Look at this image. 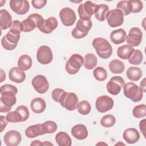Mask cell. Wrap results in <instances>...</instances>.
Listing matches in <instances>:
<instances>
[{
  "label": "cell",
  "mask_w": 146,
  "mask_h": 146,
  "mask_svg": "<svg viewBox=\"0 0 146 146\" xmlns=\"http://www.w3.org/2000/svg\"><path fill=\"white\" fill-rule=\"evenodd\" d=\"M84 59L82 55L78 54L72 55L67 61L65 68L67 73L70 75H75L79 71L83 64Z\"/></svg>",
  "instance_id": "cell-5"
},
{
  "label": "cell",
  "mask_w": 146,
  "mask_h": 146,
  "mask_svg": "<svg viewBox=\"0 0 146 146\" xmlns=\"http://www.w3.org/2000/svg\"><path fill=\"white\" fill-rule=\"evenodd\" d=\"M18 89L10 84H6L0 88V112H9L17 102L16 94Z\"/></svg>",
  "instance_id": "cell-1"
},
{
  "label": "cell",
  "mask_w": 146,
  "mask_h": 146,
  "mask_svg": "<svg viewBox=\"0 0 146 146\" xmlns=\"http://www.w3.org/2000/svg\"><path fill=\"white\" fill-rule=\"evenodd\" d=\"M109 11V7L106 4L98 5L95 13V17L99 21L103 22L106 19L107 13Z\"/></svg>",
  "instance_id": "cell-30"
},
{
  "label": "cell",
  "mask_w": 146,
  "mask_h": 146,
  "mask_svg": "<svg viewBox=\"0 0 146 146\" xmlns=\"http://www.w3.org/2000/svg\"><path fill=\"white\" fill-rule=\"evenodd\" d=\"M126 35V31L124 30L123 29H119L111 32L110 34V39L113 43L119 44L125 41Z\"/></svg>",
  "instance_id": "cell-25"
},
{
  "label": "cell",
  "mask_w": 146,
  "mask_h": 146,
  "mask_svg": "<svg viewBox=\"0 0 146 146\" xmlns=\"http://www.w3.org/2000/svg\"><path fill=\"white\" fill-rule=\"evenodd\" d=\"M94 78L98 81H104L107 78V71L102 67H98L93 71Z\"/></svg>",
  "instance_id": "cell-36"
},
{
  "label": "cell",
  "mask_w": 146,
  "mask_h": 146,
  "mask_svg": "<svg viewBox=\"0 0 146 146\" xmlns=\"http://www.w3.org/2000/svg\"><path fill=\"white\" fill-rule=\"evenodd\" d=\"M6 117L10 123H18L23 121V118L21 113L17 109L14 111L7 112Z\"/></svg>",
  "instance_id": "cell-35"
},
{
  "label": "cell",
  "mask_w": 146,
  "mask_h": 146,
  "mask_svg": "<svg viewBox=\"0 0 146 146\" xmlns=\"http://www.w3.org/2000/svg\"><path fill=\"white\" fill-rule=\"evenodd\" d=\"M145 79H143V80L140 83V88H141V90H143V92H146L145 90Z\"/></svg>",
  "instance_id": "cell-49"
},
{
  "label": "cell",
  "mask_w": 146,
  "mask_h": 146,
  "mask_svg": "<svg viewBox=\"0 0 146 146\" xmlns=\"http://www.w3.org/2000/svg\"><path fill=\"white\" fill-rule=\"evenodd\" d=\"M60 105L68 111L75 110L79 104L78 96L73 92H64L59 101Z\"/></svg>",
  "instance_id": "cell-7"
},
{
  "label": "cell",
  "mask_w": 146,
  "mask_h": 146,
  "mask_svg": "<svg viewBox=\"0 0 146 146\" xmlns=\"http://www.w3.org/2000/svg\"><path fill=\"white\" fill-rule=\"evenodd\" d=\"M116 119L112 115H106L102 117L100 120V124L105 128H110L114 125Z\"/></svg>",
  "instance_id": "cell-37"
},
{
  "label": "cell",
  "mask_w": 146,
  "mask_h": 146,
  "mask_svg": "<svg viewBox=\"0 0 146 146\" xmlns=\"http://www.w3.org/2000/svg\"><path fill=\"white\" fill-rule=\"evenodd\" d=\"M106 19L107 23L111 27L121 26L124 22V15L117 9H113L108 11Z\"/></svg>",
  "instance_id": "cell-11"
},
{
  "label": "cell",
  "mask_w": 146,
  "mask_h": 146,
  "mask_svg": "<svg viewBox=\"0 0 146 146\" xmlns=\"http://www.w3.org/2000/svg\"><path fill=\"white\" fill-rule=\"evenodd\" d=\"M92 44L100 58L106 59L111 56L112 47L107 39L103 38H96L93 40Z\"/></svg>",
  "instance_id": "cell-2"
},
{
  "label": "cell",
  "mask_w": 146,
  "mask_h": 146,
  "mask_svg": "<svg viewBox=\"0 0 146 146\" xmlns=\"http://www.w3.org/2000/svg\"><path fill=\"white\" fill-rule=\"evenodd\" d=\"M142 71L139 67H129L126 71L127 78L132 82L139 80L142 76Z\"/></svg>",
  "instance_id": "cell-29"
},
{
  "label": "cell",
  "mask_w": 146,
  "mask_h": 146,
  "mask_svg": "<svg viewBox=\"0 0 146 146\" xmlns=\"http://www.w3.org/2000/svg\"><path fill=\"white\" fill-rule=\"evenodd\" d=\"M46 0H33L31 3L33 6L36 9H40L43 8L46 4Z\"/></svg>",
  "instance_id": "cell-46"
},
{
  "label": "cell",
  "mask_w": 146,
  "mask_h": 146,
  "mask_svg": "<svg viewBox=\"0 0 146 146\" xmlns=\"http://www.w3.org/2000/svg\"><path fill=\"white\" fill-rule=\"evenodd\" d=\"M59 17L63 25L71 26L75 23L76 17L75 11L70 7H64L59 12Z\"/></svg>",
  "instance_id": "cell-13"
},
{
  "label": "cell",
  "mask_w": 146,
  "mask_h": 146,
  "mask_svg": "<svg viewBox=\"0 0 146 146\" xmlns=\"http://www.w3.org/2000/svg\"><path fill=\"white\" fill-rule=\"evenodd\" d=\"M131 6V13H138L140 12L143 8V4L139 0H130Z\"/></svg>",
  "instance_id": "cell-42"
},
{
  "label": "cell",
  "mask_w": 146,
  "mask_h": 146,
  "mask_svg": "<svg viewBox=\"0 0 146 146\" xmlns=\"http://www.w3.org/2000/svg\"><path fill=\"white\" fill-rule=\"evenodd\" d=\"M53 58L51 49L47 46H41L37 50L36 59L42 64L50 63Z\"/></svg>",
  "instance_id": "cell-12"
},
{
  "label": "cell",
  "mask_w": 146,
  "mask_h": 146,
  "mask_svg": "<svg viewBox=\"0 0 146 146\" xmlns=\"http://www.w3.org/2000/svg\"><path fill=\"white\" fill-rule=\"evenodd\" d=\"M42 124H37L29 126L25 129V135L29 138H34L45 134Z\"/></svg>",
  "instance_id": "cell-22"
},
{
  "label": "cell",
  "mask_w": 146,
  "mask_h": 146,
  "mask_svg": "<svg viewBox=\"0 0 146 146\" xmlns=\"http://www.w3.org/2000/svg\"><path fill=\"white\" fill-rule=\"evenodd\" d=\"M58 25V23L56 18L51 17L44 20L42 26L38 28V29L44 34H50L56 29Z\"/></svg>",
  "instance_id": "cell-18"
},
{
  "label": "cell",
  "mask_w": 146,
  "mask_h": 146,
  "mask_svg": "<svg viewBox=\"0 0 146 146\" xmlns=\"http://www.w3.org/2000/svg\"><path fill=\"white\" fill-rule=\"evenodd\" d=\"M113 100L107 95H102L98 97L96 100L95 107L98 111L104 113L111 110L113 106Z\"/></svg>",
  "instance_id": "cell-10"
},
{
  "label": "cell",
  "mask_w": 146,
  "mask_h": 146,
  "mask_svg": "<svg viewBox=\"0 0 146 146\" xmlns=\"http://www.w3.org/2000/svg\"><path fill=\"white\" fill-rule=\"evenodd\" d=\"M0 119H1V132H2L3 131V129L6 128L9 121L6 116H5L1 115L0 116Z\"/></svg>",
  "instance_id": "cell-47"
},
{
  "label": "cell",
  "mask_w": 146,
  "mask_h": 146,
  "mask_svg": "<svg viewBox=\"0 0 146 146\" xmlns=\"http://www.w3.org/2000/svg\"><path fill=\"white\" fill-rule=\"evenodd\" d=\"M12 22V17L8 11L5 9H1L0 10L1 29L5 30L10 28Z\"/></svg>",
  "instance_id": "cell-23"
},
{
  "label": "cell",
  "mask_w": 146,
  "mask_h": 146,
  "mask_svg": "<svg viewBox=\"0 0 146 146\" xmlns=\"http://www.w3.org/2000/svg\"><path fill=\"white\" fill-rule=\"evenodd\" d=\"M98 60L96 56L92 53L87 54L84 58L83 65L87 70H92L97 65Z\"/></svg>",
  "instance_id": "cell-32"
},
{
  "label": "cell",
  "mask_w": 146,
  "mask_h": 146,
  "mask_svg": "<svg viewBox=\"0 0 146 146\" xmlns=\"http://www.w3.org/2000/svg\"><path fill=\"white\" fill-rule=\"evenodd\" d=\"M140 134L138 131L133 128L126 129L123 134V137L128 144H134L140 139Z\"/></svg>",
  "instance_id": "cell-20"
},
{
  "label": "cell",
  "mask_w": 146,
  "mask_h": 146,
  "mask_svg": "<svg viewBox=\"0 0 146 146\" xmlns=\"http://www.w3.org/2000/svg\"><path fill=\"white\" fill-rule=\"evenodd\" d=\"M125 84L124 80L119 76H115L111 78L106 85L107 91L113 95L119 94Z\"/></svg>",
  "instance_id": "cell-9"
},
{
  "label": "cell",
  "mask_w": 146,
  "mask_h": 146,
  "mask_svg": "<svg viewBox=\"0 0 146 146\" xmlns=\"http://www.w3.org/2000/svg\"><path fill=\"white\" fill-rule=\"evenodd\" d=\"M43 145H53V144L48 141H44V142H43Z\"/></svg>",
  "instance_id": "cell-52"
},
{
  "label": "cell",
  "mask_w": 146,
  "mask_h": 146,
  "mask_svg": "<svg viewBox=\"0 0 146 146\" xmlns=\"http://www.w3.org/2000/svg\"><path fill=\"white\" fill-rule=\"evenodd\" d=\"M55 141L59 146H71L72 140L70 136L64 132H58L55 136Z\"/></svg>",
  "instance_id": "cell-26"
},
{
  "label": "cell",
  "mask_w": 146,
  "mask_h": 146,
  "mask_svg": "<svg viewBox=\"0 0 146 146\" xmlns=\"http://www.w3.org/2000/svg\"><path fill=\"white\" fill-rule=\"evenodd\" d=\"M97 6L98 5L90 1L80 4L78 9L80 19L82 20L91 19L92 15L95 13Z\"/></svg>",
  "instance_id": "cell-6"
},
{
  "label": "cell",
  "mask_w": 146,
  "mask_h": 146,
  "mask_svg": "<svg viewBox=\"0 0 146 146\" xmlns=\"http://www.w3.org/2000/svg\"><path fill=\"white\" fill-rule=\"evenodd\" d=\"M143 33L141 30L134 27L130 29L128 35H126L125 40L127 43L132 47L138 46L141 42Z\"/></svg>",
  "instance_id": "cell-15"
},
{
  "label": "cell",
  "mask_w": 146,
  "mask_h": 146,
  "mask_svg": "<svg viewBox=\"0 0 146 146\" xmlns=\"http://www.w3.org/2000/svg\"><path fill=\"white\" fill-rule=\"evenodd\" d=\"M22 140L21 133L15 130H11L6 133L3 137L5 144L7 146H17Z\"/></svg>",
  "instance_id": "cell-17"
},
{
  "label": "cell",
  "mask_w": 146,
  "mask_h": 146,
  "mask_svg": "<svg viewBox=\"0 0 146 146\" xmlns=\"http://www.w3.org/2000/svg\"><path fill=\"white\" fill-rule=\"evenodd\" d=\"M9 5L12 11L18 15L26 14L30 9L29 2L26 0H11Z\"/></svg>",
  "instance_id": "cell-16"
},
{
  "label": "cell",
  "mask_w": 146,
  "mask_h": 146,
  "mask_svg": "<svg viewBox=\"0 0 146 146\" xmlns=\"http://www.w3.org/2000/svg\"><path fill=\"white\" fill-rule=\"evenodd\" d=\"M143 59V56L141 51L139 50L135 49L133 52L128 59L130 64L133 65H139L142 62Z\"/></svg>",
  "instance_id": "cell-33"
},
{
  "label": "cell",
  "mask_w": 146,
  "mask_h": 146,
  "mask_svg": "<svg viewBox=\"0 0 146 146\" xmlns=\"http://www.w3.org/2000/svg\"><path fill=\"white\" fill-rule=\"evenodd\" d=\"M71 134L78 140H84L88 136V130L84 124H76L74 125L71 131Z\"/></svg>",
  "instance_id": "cell-21"
},
{
  "label": "cell",
  "mask_w": 146,
  "mask_h": 146,
  "mask_svg": "<svg viewBox=\"0 0 146 146\" xmlns=\"http://www.w3.org/2000/svg\"><path fill=\"white\" fill-rule=\"evenodd\" d=\"M124 94L126 98L133 102H139L143 96V91L140 87L132 82H128L123 87Z\"/></svg>",
  "instance_id": "cell-3"
},
{
  "label": "cell",
  "mask_w": 146,
  "mask_h": 146,
  "mask_svg": "<svg viewBox=\"0 0 146 146\" xmlns=\"http://www.w3.org/2000/svg\"><path fill=\"white\" fill-rule=\"evenodd\" d=\"M30 107L34 113H40L45 110L46 103L43 99L38 97L34 98L31 100L30 103Z\"/></svg>",
  "instance_id": "cell-24"
},
{
  "label": "cell",
  "mask_w": 146,
  "mask_h": 146,
  "mask_svg": "<svg viewBox=\"0 0 146 146\" xmlns=\"http://www.w3.org/2000/svg\"><path fill=\"white\" fill-rule=\"evenodd\" d=\"M28 17L32 19V21L35 23L36 27L37 28L41 27L44 22V19H43V17L37 13H33L30 14Z\"/></svg>",
  "instance_id": "cell-43"
},
{
  "label": "cell",
  "mask_w": 146,
  "mask_h": 146,
  "mask_svg": "<svg viewBox=\"0 0 146 146\" xmlns=\"http://www.w3.org/2000/svg\"><path fill=\"white\" fill-rule=\"evenodd\" d=\"M134 48L129 44H124L117 50V56L122 59H128L134 51Z\"/></svg>",
  "instance_id": "cell-27"
},
{
  "label": "cell",
  "mask_w": 146,
  "mask_h": 146,
  "mask_svg": "<svg viewBox=\"0 0 146 146\" xmlns=\"http://www.w3.org/2000/svg\"><path fill=\"white\" fill-rule=\"evenodd\" d=\"M31 83L35 90L39 94L46 93L49 88V83L47 78L42 75L34 76Z\"/></svg>",
  "instance_id": "cell-14"
},
{
  "label": "cell",
  "mask_w": 146,
  "mask_h": 146,
  "mask_svg": "<svg viewBox=\"0 0 146 146\" xmlns=\"http://www.w3.org/2000/svg\"><path fill=\"white\" fill-rule=\"evenodd\" d=\"M145 119H143L139 123L140 130L144 137L145 136Z\"/></svg>",
  "instance_id": "cell-48"
},
{
  "label": "cell",
  "mask_w": 146,
  "mask_h": 146,
  "mask_svg": "<svg viewBox=\"0 0 146 146\" xmlns=\"http://www.w3.org/2000/svg\"><path fill=\"white\" fill-rule=\"evenodd\" d=\"M92 27V21L91 19L82 20L79 19L76 25V27L71 31L72 36L75 39H82L84 38L88 33Z\"/></svg>",
  "instance_id": "cell-4"
},
{
  "label": "cell",
  "mask_w": 146,
  "mask_h": 146,
  "mask_svg": "<svg viewBox=\"0 0 146 146\" xmlns=\"http://www.w3.org/2000/svg\"><path fill=\"white\" fill-rule=\"evenodd\" d=\"M64 92L65 91L62 88H55L52 90L51 93L52 98L55 102L59 103L60 98L62 96L63 94L64 93Z\"/></svg>",
  "instance_id": "cell-44"
},
{
  "label": "cell",
  "mask_w": 146,
  "mask_h": 146,
  "mask_svg": "<svg viewBox=\"0 0 146 146\" xmlns=\"http://www.w3.org/2000/svg\"><path fill=\"white\" fill-rule=\"evenodd\" d=\"M116 9L120 10L123 15H127L131 13V6L129 1H121L116 5Z\"/></svg>",
  "instance_id": "cell-34"
},
{
  "label": "cell",
  "mask_w": 146,
  "mask_h": 146,
  "mask_svg": "<svg viewBox=\"0 0 146 146\" xmlns=\"http://www.w3.org/2000/svg\"><path fill=\"white\" fill-rule=\"evenodd\" d=\"M109 68L112 74H121L125 70V65L121 60L113 59L110 62Z\"/></svg>",
  "instance_id": "cell-31"
},
{
  "label": "cell",
  "mask_w": 146,
  "mask_h": 146,
  "mask_svg": "<svg viewBox=\"0 0 146 146\" xmlns=\"http://www.w3.org/2000/svg\"><path fill=\"white\" fill-rule=\"evenodd\" d=\"M35 28H36L35 23L29 17H27V19H24L22 22H21V29L22 31L23 32H30Z\"/></svg>",
  "instance_id": "cell-40"
},
{
  "label": "cell",
  "mask_w": 146,
  "mask_h": 146,
  "mask_svg": "<svg viewBox=\"0 0 146 146\" xmlns=\"http://www.w3.org/2000/svg\"><path fill=\"white\" fill-rule=\"evenodd\" d=\"M132 114L136 118H143L146 116V106L144 104L136 106L133 110Z\"/></svg>",
  "instance_id": "cell-39"
},
{
  "label": "cell",
  "mask_w": 146,
  "mask_h": 146,
  "mask_svg": "<svg viewBox=\"0 0 146 146\" xmlns=\"http://www.w3.org/2000/svg\"><path fill=\"white\" fill-rule=\"evenodd\" d=\"M33 62L31 58L27 55H21L18 60V68L23 71H26L29 70L32 66Z\"/></svg>",
  "instance_id": "cell-28"
},
{
  "label": "cell",
  "mask_w": 146,
  "mask_h": 146,
  "mask_svg": "<svg viewBox=\"0 0 146 146\" xmlns=\"http://www.w3.org/2000/svg\"><path fill=\"white\" fill-rule=\"evenodd\" d=\"M78 111L83 115L89 114L91 111V107L90 103L87 100H82L79 103L76 108Z\"/></svg>",
  "instance_id": "cell-38"
},
{
  "label": "cell",
  "mask_w": 146,
  "mask_h": 146,
  "mask_svg": "<svg viewBox=\"0 0 146 146\" xmlns=\"http://www.w3.org/2000/svg\"><path fill=\"white\" fill-rule=\"evenodd\" d=\"M6 79V74L3 72V71L1 69V83L2 82Z\"/></svg>",
  "instance_id": "cell-51"
},
{
  "label": "cell",
  "mask_w": 146,
  "mask_h": 146,
  "mask_svg": "<svg viewBox=\"0 0 146 146\" xmlns=\"http://www.w3.org/2000/svg\"><path fill=\"white\" fill-rule=\"evenodd\" d=\"M20 36V34L9 31L1 39V44L3 48L9 51L15 49L19 40Z\"/></svg>",
  "instance_id": "cell-8"
},
{
  "label": "cell",
  "mask_w": 146,
  "mask_h": 146,
  "mask_svg": "<svg viewBox=\"0 0 146 146\" xmlns=\"http://www.w3.org/2000/svg\"><path fill=\"white\" fill-rule=\"evenodd\" d=\"M43 126L46 133H52L55 132L58 128L56 123L51 120H48L43 123Z\"/></svg>",
  "instance_id": "cell-41"
},
{
  "label": "cell",
  "mask_w": 146,
  "mask_h": 146,
  "mask_svg": "<svg viewBox=\"0 0 146 146\" xmlns=\"http://www.w3.org/2000/svg\"><path fill=\"white\" fill-rule=\"evenodd\" d=\"M31 145H43V143L40 142L39 140H34L30 144Z\"/></svg>",
  "instance_id": "cell-50"
},
{
  "label": "cell",
  "mask_w": 146,
  "mask_h": 146,
  "mask_svg": "<svg viewBox=\"0 0 146 146\" xmlns=\"http://www.w3.org/2000/svg\"><path fill=\"white\" fill-rule=\"evenodd\" d=\"M9 31L17 34H21V32L22 31L21 22L18 20L13 21L10 27Z\"/></svg>",
  "instance_id": "cell-45"
},
{
  "label": "cell",
  "mask_w": 146,
  "mask_h": 146,
  "mask_svg": "<svg viewBox=\"0 0 146 146\" xmlns=\"http://www.w3.org/2000/svg\"><path fill=\"white\" fill-rule=\"evenodd\" d=\"M9 78L10 80L17 83H22L26 79V74L24 71L18 67L11 68L9 72Z\"/></svg>",
  "instance_id": "cell-19"
}]
</instances>
